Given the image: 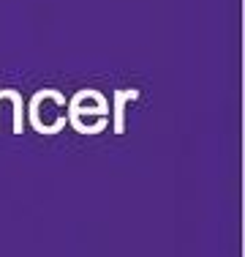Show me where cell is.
Returning a JSON list of instances; mask_svg holds the SVG:
<instances>
[{
	"instance_id": "1",
	"label": "cell",
	"mask_w": 245,
	"mask_h": 257,
	"mask_svg": "<svg viewBox=\"0 0 245 257\" xmlns=\"http://www.w3.org/2000/svg\"><path fill=\"white\" fill-rule=\"evenodd\" d=\"M134 99H139V90L136 88H131V90H114V132H122V109H126V101H134Z\"/></svg>"
}]
</instances>
